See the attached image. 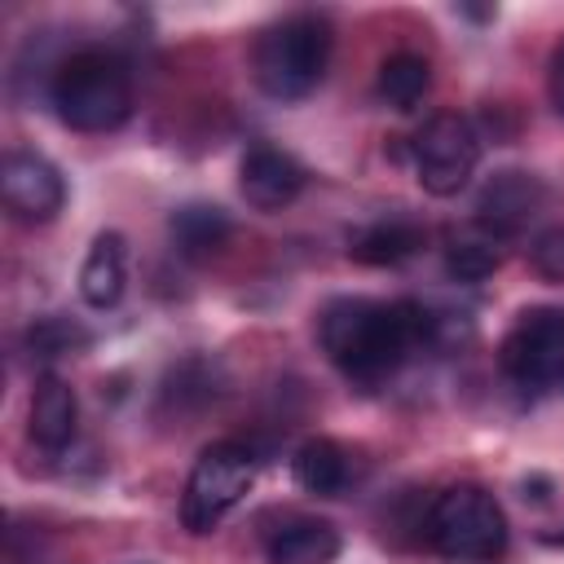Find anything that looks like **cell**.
<instances>
[{"mask_svg":"<svg viewBox=\"0 0 564 564\" xmlns=\"http://www.w3.org/2000/svg\"><path fill=\"white\" fill-rule=\"evenodd\" d=\"M529 264H533L538 278L564 282V220H560V225H546V229L529 242Z\"/></svg>","mask_w":564,"mask_h":564,"instance_id":"20","label":"cell"},{"mask_svg":"<svg viewBox=\"0 0 564 564\" xmlns=\"http://www.w3.org/2000/svg\"><path fill=\"white\" fill-rule=\"evenodd\" d=\"M322 352L357 383L397 375L414 352L436 344V317L414 300H366L339 295L317 322Z\"/></svg>","mask_w":564,"mask_h":564,"instance_id":"1","label":"cell"},{"mask_svg":"<svg viewBox=\"0 0 564 564\" xmlns=\"http://www.w3.org/2000/svg\"><path fill=\"white\" fill-rule=\"evenodd\" d=\"M427 242V229L410 216H383V220H370L361 225L352 238H348V256L361 260V264H401L410 256H419V247Z\"/></svg>","mask_w":564,"mask_h":564,"instance_id":"12","label":"cell"},{"mask_svg":"<svg viewBox=\"0 0 564 564\" xmlns=\"http://www.w3.org/2000/svg\"><path fill=\"white\" fill-rule=\"evenodd\" d=\"M84 344H88V330L75 326L70 317H40V322L26 330V348H31V357H40V361L79 352Z\"/></svg>","mask_w":564,"mask_h":564,"instance_id":"19","label":"cell"},{"mask_svg":"<svg viewBox=\"0 0 564 564\" xmlns=\"http://www.w3.org/2000/svg\"><path fill=\"white\" fill-rule=\"evenodd\" d=\"M238 185H242V198L256 212H282L300 198L304 167L278 145H251L242 167H238Z\"/></svg>","mask_w":564,"mask_h":564,"instance_id":"10","label":"cell"},{"mask_svg":"<svg viewBox=\"0 0 564 564\" xmlns=\"http://www.w3.org/2000/svg\"><path fill=\"white\" fill-rule=\"evenodd\" d=\"M432 88V66L427 57L419 53H392L383 66H379V79H375V93L392 106V110H414Z\"/></svg>","mask_w":564,"mask_h":564,"instance_id":"17","label":"cell"},{"mask_svg":"<svg viewBox=\"0 0 564 564\" xmlns=\"http://www.w3.org/2000/svg\"><path fill=\"white\" fill-rule=\"evenodd\" d=\"M75 423H79V401L70 392L66 379L57 375H40L35 392H31V414H26V432L40 449L57 454L75 441Z\"/></svg>","mask_w":564,"mask_h":564,"instance_id":"11","label":"cell"},{"mask_svg":"<svg viewBox=\"0 0 564 564\" xmlns=\"http://www.w3.org/2000/svg\"><path fill=\"white\" fill-rule=\"evenodd\" d=\"M427 542L454 564H494L507 551V516L480 485H449L427 511Z\"/></svg>","mask_w":564,"mask_h":564,"instance_id":"4","label":"cell"},{"mask_svg":"<svg viewBox=\"0 0 564 564\" xmlns=\"http://www.w3.org/2000/svg\"><path fill=\"white\" fill-rule=\"evenodd\" d=\"M48 101L75 132H110L132 115V75L110 48H75L53 66Z\"/></svg>","mask_w":564,"mask_h":564,"instance_id":"2","label":"cell"},{"mask_svg":"<svg viewBox=\"0 0 564 564\" xmlns=\"http://www.w3.org/2000/svg\"><path fill=\"white\" fill-rule=\"evenodd\" d=\"M498 366L520 397L564 392V308H524L498 348Z\"/></svg>","mask_w":564,"mask_h":564,"instance_id":"5","label":"cell"},{"mask_svg":"<svg viewBox=\"0 0 564 564\" xmlns=\"http://www.w3.org/2000/svg\"><path fill=\"white\" fill-rule=\"evenodd\" d=\"M123 282H128V251H123V238L115 229H106L93 238V247L84 256L79 295L88 308H115L123 295Z\"/></svg>","mask_w":564,"mask_h":564,"instance_id":"13","label":"cell"},{"mask_svg":"<svg viewBox=\"0 0 564 564\" xmlns=\"http://www.w3.org/2000/svg\"><path fill=\"white\" fill-rule=\"evenodd\" d=\"M542 203H546V185L533 172L507 167L485 181V189L476 198V229H485L498 242L520 238L542 216Z\"/></svg>","mask_w":564,"mask_h":564,"instance_id":"9","label":"cell"},{"mask_svg":"<svg viewBox=\"0 0 564 564\" xmlns=\"http://www.w3.org/2000/svg\"><path fill=\"white\" fill-rule=\"evenodd\" d=\"M498 247L502 242L489 238L476 225L463 229V234H449V242H445V269H449V278H458V282H485L502 264V251Z\"/></svg>","mask_w":564,"mask_h":564,"instance_id":"18","label":"cell"},{"mask_svg":"<svg viewBox=\"0 0 564 564\" xmlns=\"http://www.w3.org/2000/svg\"><path fill=\"white\" fill-rule=\"evenodd\" d=\"M291 476L304 494H317V498H335L344 485H348V454L344 445H335L330 436H313L295 449L291 458Z\"/></svg>","mask_w":564,"mask_h":564,"instance_id":"16","label":"cell"},{"mask_svg":"<svg viewBox=\"0 0 564 564\" xmlns=\"http://www.w3.org/2000/svg\"><path fill=\"white\" fill-rule=\"evenodd\" d=\"M167 229H172V242H176V251L185 260H212L229 242V234H234L229 216L220 207H212V203H185V207H176L172 220H167Z\"/></svg>","mask_w":564,"mask_h":564,"instance_id":"15","label":"cell"},{"mask_svg":"<svg viewBox=\"0 0 564 564\" xmlns=\"http://www.w3.org/2000/svg\"><path fill=\"white\" fill-rule=\"evenodd\" d=\"M480 163V132L458 110H436L414 137V172L419 185L436 198H454Z\"/></svg>","mask_w":564,"mask_h":564,"instance_id":"7","label":"cell"},{"mask_svg":"<svg viewBox=\"0 0 564 564\" xmlns=\"http://www.w3.org/2000/svg\"><path fill=\"white\" fill-rule=\"evenodd\" d=\"M0 198L18 220H53L66 203L62 172L35 150H9L0 163Z\"/></svg>","mask_w":564,"mask_h":564,"instance_id":"8","label":"cell"},{"mask_svg":"<svg viewBox=\"0 0 564 564\" xmlns=\"http://www.w3.org/2000/svg\"><path fill=\"white\" fill-rule=\"evenodd\" d=\"M256 480V454L238 441H216L198 454L185 494H181V524L189 533H212L251 489Z\"/></svg>","mask_w":564,"mask_h":564,"instance_id":"6","label":"cell"},{"mask_svg":"<svg viewBox=\"0 0 564 564\" xmlns=\"http://www.w3.org/2000/svg\"><path fill=\"white\" fill-rule=\"evenodd\" d=\"M264 551H269V564H335V555H339V529L330 520L300 516V520H286L269 538Z\"/></svg>","mask_w":564,"mask_h":564,"instance_id":"14","label":"cell"},{"mask_svg":"<svg viewBox=\"0 0 564 564\" xmlns=\"http://www.w3.org/2000/svg\"><path fill=\"white\" fill-rule=\"evenodd\" d=\"M546 84H551V101H555V110L564 115V44H560L555 57H551V75H546Z\"/></svg>","mask_w":564,"mask_h":564,"instance_id":"21","label":"cell"},{"mask_svg":"<svg viewBox=\"0 0 564 564\" xmlns=\"http://www.w3.org/2000/svg\"><path fill=\"white\" fill-rule=\"evenodd\" d=\"M330 62V26L317 13H291L260 31L251 48V79L273 101L308 97Z\"/></svg>","mask_w":564,"mask_h":564,"instance_id":"3","label":"cell"}]
</instances>
